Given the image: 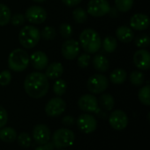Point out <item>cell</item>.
Masks as SVG:
<instances>
[{"mask_svg": "<svg viewBox=\"0 0 150 150\" xmlns=\"http://www.w3.org/2000/svg\"><path fill=\"white\" fill-rule=\"evenodd\" d=\"M24 89L26 94L33 98H43L48 91L49 82L45 74L32 72L28 74L24 82Z\"/></svg>", "mask_w": 150, "mask_h": 150, "instance_id": "cell-1", "label": "cell"}, {"mask_svg": "<svg viewBox=\"0 0 150 150\" xmlns=\"http://www.w3.org/2000/svg\"><path fill=\"white\" fill-rule=\"evenodd\" d=\"M79 41L83 49L88 54L97 53L102 45V40L99 34L91 28L85 29L81 33Z\"/></svg>", "mask_w": 150, "mask_h": 150, "instance_id": "cell-2", "label": "cell"}, {"mask_svg": "<svg viewBox=\"0 0 150 150\" xmlns=\"http://www.w3.org/2000/svg\"><path fill=\"white\" fill-rule=\"evenodd\" d=\"M30 63V56L26 51L21 48L12 50L8 57V66L15 72L24 71Z\"/></svg>", "mask_w": 150, "mask_h": 150, "instance_id": "cell-3", "label": "cell"}, {"mask_svg": "<svg viewBox=\"0 0 150 150\" xmlns=\"http://www.w3.org/2000/svg\"><path fill=\"white\" fill-rule=\"evenodd\" d=\"M40 32L34 25L24 26L18 33V40L25 48H33L40 41Z\"/></svg>", "mask_w": 150, "mask_h": 150, "instance_id": "cell-4", "label": "cell"}, {"mask_svg": "<svg viewBox=\"0 0 150 150\" xmlns=\"http://www.w3.org/2000/svg\"><path fill=\"white\" fill-rule=\"evenodd\" d=\"M52 142L56 149H64L70 147L74 144L75 134L74 133L67 128H60L56 130L52 137Z\"/></svg>", "mask_w": 150, "mask_h": 150, "instance_id": "cell-5", "label": "cell"}, {"mask_svg": "<svg viewBox=\"0 0 150 150\" xmlns=\"http://www.w3.org/2000/svg\"><path fill=\"white\" fill-rule=\"evenodd\" d=\"M108 79L101 74H95L87 81V89L92 94H101L108 88Z\"/></svg>", "mask_w": 150, "mask_h": 150, "instance_id": "cell-6", "label": "cell"}, {"mask_svg": "<svg viewBox=\"0 0 150 150\" xmlns=\"http://www.w3.org/2000/svg\"><path fill=\"white\" fill-rule=\"evenodd\" d=\"M111 7L107 0H90L87 6V12L92 17L99 18L109 13Z\"/></svg>", "mask_w": 150, "mask_h": 150, "instance_id": "cell-7", "label": "cell"}, {"mask_svg": "<svg viewBox=\"0 0 150 150\" xmlns=\"http://www.w3.org/2000/svg\"><path fill=\"white\" fill-rule=\"evenodd\" d=\"M25 18L28 22L32 24H42L47 18V11L41 6L33 5L25 11Z\"/></svg>", "mask_w": 150, "mask_h": 150, "instance_id": "cell-8", "label": "cell"}, {"mask_svg": "<svg viewBox=\"0 0 150 150\" xmlns=\"http://www.w3.org/2000/svg\"><path fill=\"white\" fill-rule=\"evenodd\" d=\"M65 109H66L65 101L60 97H57L50 99L47 103L45 106V112L49 117H58L64 112Z\"/></svg>", "mask_w": 150, "mask_h": 150, "instance_id": "cell-9", "label": "cell"}, {"mask_svg": "<svg viewBox=\"0 0 150 150\" xmlns=\"http://www.w3.org/2000/svg\"><path fill=\"white\" fill-rule=\"evenodd\" d=\"M109 123L113 129L117 131H121L127 127L128 117L123 111L115 110L109 116Z\"/></svg>", "mask_w": 150, "mask_h": 150, "instance_id": "cell-10", "label": "cell"}, {"mask_svg": "<svg viewBox=\"0 0 150 150\" xmlns=\"http://www.w3.org/2000/svg\"><path fill=\"white\" fill-rule=\"evenodd\" d=\"M76 124L81 132L84 134H91L97 129V120L91 114H82L78 117Z\"/></svg>", "mask_w": 150, "mask_h": 150, "instance_id": "cell-11", "label": "cell"}, {"mask_svg": "<svg viewBox=\"0 0 150 150\" xmlns=\"http://www.w3.org/2000/svg\"><path fill=\"white\" fill-rule=\"evenodd\" d=\"M79 42L73 39L67 40L62 46V54L67 60H74L79 55Z\"/></svg>", "mask_w": 150, "mask_h": 150, "instance_id": "cell-12", "label": "cell"}, {"mask_svg": "<svg viewBox=\"0 0 150 150\" xmlns=\"http://www.w3.org/2000/svg\"><path fill=\"white\" fill-rule=\"evenodd\" d=\"M78 106L85 112H95L98 109V102L95 96L91 94H85L79 98Z\"/></svg>", "mask_w": 150, "mask_h": 150, "instance_id": "cell-13", "label": "cell"}, {"mask_svg": "<svg viewBox=\"0 0 150 150\" xmlns=\"http://www.w3.org/2000/svg\"><path fill=\"white\" fill-rule=\"evenodd\" d=\"M33 137L37 144L44 145L49 142L51 133L49 128L46 125L38 124L33 129Z\"/></svg>", "mask_w": 150, "mask_h": 150, "instance_id": "cell-14", "label": "cell"}, {"mask_svg": "<svg viewBox=\"0 0 150 150\" xmlns=\"http://www.w3.org/2000/svg\"><path fill=\"white\" fill-rule=\"evenodd\" d=\"M134 63L141 70H148L150 65L149 52L146 49H139L134 54Z\"/></svg>", "mask_w": 150, "mask_h": 150, "instance_id": "cell-15", "label": "cell"}, {"mask_svg": "<svg viewBox=\"0 0 150 150\" xmlns=\"http://www.w3.org/2000/svg\"><path fill=\"white\" fill-rule=\"evenodd\" d=\"M130 25L136 31H143L149 28V18L146 14L136 13L130 19Z\"/></svg>", "mask_w": 150, "mask_h": 150, "instance_id": "cell-16", "label": "cell"}, {"mask_svg": "<svg viewBox=\"0 0 150 150\" xmlns=\"http://www.w3.org/2000/svg\"><path fill=\"white\" fill-rule=\"evenodd\" d=\"M30 62L32 66L37 70H42L47 68L48 63V58L47 54L42 51H35L30 56Z\"/></svg>", "mask_w": 150, "mask_h": 150, "instance_id": "cell-17", "label": "cell"}, {"mask_svg": "<svg viewBox=\"0 0 150 150\" xmlns=\"http://www.w3.org/2000/svg\"><path fill=\"white\" fill-rule=\"evenodd\" d=\"M63 74V66L60 62H52L48 66H47L45 76L47 79L54 80L59 79Z\"/></svg>", "mask_w": 150, "mask_h": 150, "instance_id": "cell-18", "label": "cell"}, {"mask_svg": "<svg viewBox=\"0 0 150 150\" xmlns=\"http://www.w3.org/2000/svg\"><path fill=\"white\" fill-rule=\"evenodd\" d=\"M116 37L123 43H129L134 40V33L131 28L127 25L119 26L116 30Z\"/></svg>", "mask_w": 150, "mask_h": 150, "instance_id": "cell-19", "label": "cell"}, {"mask_svg": "<svg viewBox=\"0 0 150 150\" xmlns=\"http://www.w3.org/2000/svg\"><path fill=\"white\" fill-rule=\"evenodd\" d=\"M94 69L99 72H106L109 69V60L103 54H96L92 59Z\"/></svg>", "mask_w": 150, "mask_h": 150, "instance_id": "cell-20", "label": "cell"}, {"mask_svg": "<svg viewBox=\"0 0 150 150\" xmlns=\"http://www.w3.org/2000/svg\"><path fill=\"white\" fill-rule=\"evenodd\" d=\"M127 77V74L123 69H116L110 74V80L114 84H122Z\"/></svg>", "mask_w": 150, "mask_h": 150, "instance_id": "cell-21", "label": "cell"}, {"mask_svg": "<svg viewBox=\"0 0 150 150\" xmlns=\"http://www.w3.org/2000/svg\"><path fill=\"white\" fill-rule=\"evenodd\" d=\"M17 139V132L12 127H4L0 130V140L6 143H11Z\"/></svg>", "mask_w": 150, "mask_h": 150, "instance_id": "cell-22", "label": "cell"}, {"mask_svg": "<svg viewBox=\"0 0 150 150\" xmlns=\"http://www.w3.org/2000/svg\"><path fill=\"white\" fill-rule=\"evenodd\" d=\"M99 104L103 109H105L106 111H111L114 107L115 101H114L113 97L111 94L104 93L99 98Z\"/></svg>", "mask_w": 150, "mask_h": 150, "instance_id": "cell-23", "label": "cell"}, {"mask_svg": "<svg viewBox=\"0 0 150 150\" xmlns=\"http://www.w3.org/2000/svg\"><path fill=\"white\" fill-rule=\"evenodd\" d=\"M117 40L112 36H106L102 41L103 48L107 53H112L117 48Z\"/></svg>", "mask_w": 150, "mask_h": 150, "instance_id": "cell-24", "label": "cell"}, {"mask_svg": "<svg viewBox=\"0 0 150 150\" xmlns=\"http://www.w3.org/2000/svg\"><path fill=\"white\" fill-rule=\"evenodd\" d=\"M11 10L4 4L0 3V26L6 25L11 19Z\"/></svg>", "mask_w": 150, "mask_h": 150, "instance_id": "cell-25", "label": "cell"}, {"mask_svg": "<svg viewBox=\"0 0 150 150\" xmlns=\"http://www.w3.org/2000/svg\"><path fill=\"white\" fill-rule=\"evenodd\" d=\"M139 99L142 104L144 105L149 106L150 105V86L149 84L143 86L140 91L138 94Z\"/></svg>", "mask_w": 150, "mask_h": 150, "instance_id": "cell-26", "label": "cell"}, {"mask_svg": "<svg viewBox=\"0 0 150 150\" xmlns=\"http://www.w3.org/2000/svg\"><path fill=\"white\" fill-rule=\"evenodd\" d=\"M72 16H73L74 20L76 23H79V24L84 23L87 20V18H88L87 17V11L84 9L80 8V7H77L73 11Z\"/></svg>", "mask_w": 150, "mask_h": 150, "instance_id": "cell-27", "label": "cell"}, {"mask_svg": "<svg viewBox=\"0 0 150 150\" xmlns=\"http://www.w3.org/2000/svg\"><path fill=\"white\" fill-rule=\"evenodd\" d=\"M129 79H130V82L132 83L133 85H134V86H141L144 83L145 76H144V74L142 71L135 70V71H133L130 74Z\"/></svg>", "mask_w": 150, "mask_h": 150, "instance_id": "cell-28", "label": "cell"}, {"mask_svg": "<svg viewBox=\"0 0 150 150\" xmlns=\"http://www.w3.org/2000/svg\"><path fill=\"white\" fill-rule=\"evenodd\" d=\"M66 90H67V83L64 80L57 79L54 82L53 85V91L55 95H57L58 97H61L64 95V93L66 92Z\"/></svg>", "mask_w": 150, "mask_h": 150, "instance_id": "cell-29", "label": "cell"}, {"mask_svg": "<svg viewBox=\"0 0 150 150\" xmlns=\"http://www.w3.org/2000/svg\"><path fill=\"white\" fill-rule=\"evenodd\" d=\"M116 9L121 12L130 11L134 5V0H115Z\"/></svg>", "mask_w": 150, "mask_h": 150, "instance_id": "cell-30", "label": "cell"}, {"mask_svg": "<svg viewBox=\"0 0 150 150\" xmlns=\"http://www.w3.org/2000/svg\"><path fill=\"white\" fill-rule=\"evenodd\" d=\"M55 36H56V31L53 26L50 25L45 26L40 33V38L46 40H51L54 39Z\"/></svg>", "mask_w": 150, "mask_h": 150, "instance_id": "cell-31", "label": "cell"}, {"mask_svg": "<svg viewBox=\"0 0 150 150\" xmlns=\"http://www.w3.org/2000/svg\"><path fill=\"white\" fill-rule=\"evenodd\" d=\"M150 44V38L147 33L139 34L135 39V45L139 48H145Z\"/></svg>", "mask_w": 150, "mask_h": 150, "instance_id": "cell-32", "label": "cell"}, {"mask_svg": "<svg viewBox=\"0 0 150 150\" xmlns=\"http://www.w3.org/2000/svg\"><path fill=\"white\" fill-rule=\"evenodd\" d=\"M18 143L22 148H29L31 145V136L27 133H21L17 136Z\"/></svg>", "mask_w": 150, "mask_h": 150, "instance_id": "cell-33", "label": "cell"}, {"mask_svg": "<svg viewBox=\"0 0 150 150\" xmlns=\"http://www.w3.org/2000/svg\"><path fill=\"white\" fill-rule=\"evenodd\" d=\"M59 32H60V34L62 35V38L69 39V38L71 37V35L73 33V29H72V26L69 24L62 23L59 26Z\"/></svg>", "mask_w": 150, "mask_h": 150, "instance_id": "cell-34", "label": "cell"}, {"mask_svg": "<svg viewBox=\"0 0 150 150\" xmlns=\"http://www.w3.org/2000/svg\"><path fill=\"white\" fill-rule=\"evenodd\" d=\"M91 62V56L89 54H83L77 57V64L80 68L85 69L89 66Z\"/></svg>", "mask_w": 150, "mask_h": 150, "instance_id": "cell-35", "label": "cell"}, {"mask_svg": "<svg viewBox=\"0 0 150 150\" xmlns=\"http://www.w3.org/2000/svg\"><path fill=\"white\" fill-rule=\"evenodd\" d=\"M11 81V74L9 70H3L0 72V85L7 86Z\"/></svg>", "mask_w": 150, "mask_h": 150, "instance_id": "cell-36", "label": "cell"}, {"mask_svg": "<svg viewBox=\"0 0 150 150\" xmlns=\"http://www.w3.org/2000/svg\"><path fill=\"white\" fill-rule=\"evenodd\" d=\"M25 20V18L23 14L21 13H16L14 14L12 17H11V19H10V22L15 25V26H19V25H22L24 24Z\"/></svg>", "mask_w": 150, "mask_h": 150, "instance_id": "cell-37", "label": "cell"}, {"mask_svg": "<svg viewBox=\"0 0 150 150\" xmlns=\"http://www.w3.org/2000/svg\"><path fill=\"white\" fill-rule=\"evenodd\" d=\"M8 121V113L6 110L0 105V129L3 128Z\"/></svg>", "mask_w": 150, "mask_h": 150, "instance_id": "cell-38", "label": "cell"}, {"mask_svg": "<svg viewBox=\"0 0 150 150\" xmlns=\"http://www.w3.org/2000/svg\"><path fill=\"white\" fill-rule=\"evenodd\" d=\"M62 124L64 126H68V127H70V126H73L75 124V120L72 116L70 115H67L65 117L62 118Z\"/></svg>", "mask_w": 150, "mask_h": 150, "instance_id": "cell-39", "label": "cell"}, {"mask_svg": "<svg viewBox=\"0 0 150 150\" xmlns=\"http://www.w3.org/2000/svg\"><path fill=\"white\" fill-rule=\"evenodd\" d=\"M62 1L68 7H74V6L78 5L83 0H62Z\"/></svg>", "mask_w": 150, "mask_h": 150, "instance_id": "cell-40", "label": "cell"}, {"mask_svg": "<svg viewBox=\"0 0 150 150\" xmlns=\"http://www.w3.org/2000/svg\"><path fill=\"white\" fill-rule=\"evenodd\" d=\"M43 146L46 149V150H54V146L53 142H49L47 143L44 144Z\"/></svg>", "mask_w": 150, "mask_h": 150, "instance_id": "cell-41", "label": "cell"}, {"mask_svg": "<svg viewBox=\"0 0 150 150\" xmlns=\"http://www.w3.org/2000/svg\"><path fill=\"white\" fill-rule=\"evenodd\" d=\"M35 150H46V149L44 148V146L43 145H40L39 147H37Z\"/></svg>", "mask_w": 150, "mask_h": 150, "instance_id": "cell-42", "label": "cell"}, {"mask_svg": "<svg viewBox=\"0 0 150 150\" xmlns=\"http://www.w3.org/2000/svg\"><path fill=\"white\" fill-rule=\"evenodd\" d=\"M34 2H37V3H43V2H45L46 0H33Z\"/></svg>", "mask_w": 150, "mask_h": 150, "instance_id": "cell-43", "label": "cell"}, {"mask_svg": "<svg viewBox=\"0 0 150 150\" xmlns=\"http://www.w3.org/2000/svg\"><path fill=\"white\" fill-rule=\"evenodd\" d=\"M60 150H65V149H60Z\"/></svg>", "mask_w": 150, "mask_h": 150, "instance_id": "cell-44", "label": "cell"}]
</instances>
